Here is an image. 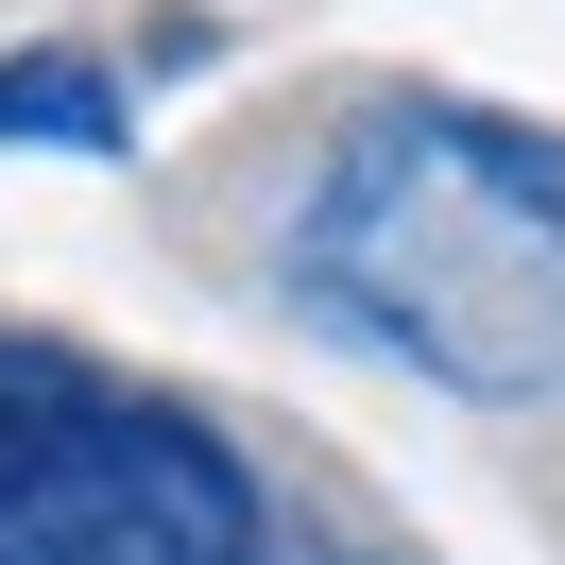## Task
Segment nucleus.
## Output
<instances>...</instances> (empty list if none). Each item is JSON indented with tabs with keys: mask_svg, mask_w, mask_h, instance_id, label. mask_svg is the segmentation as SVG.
Here are the masks:
<instances>
[{
	"mask_svg": "<svg viewBox=\"0 0 565 565\" xmlns=\"http://www.w3.org/2000/svg\"><path fill=\"white\" fill-rule=\"evenodd\" d=\"M275 275L309 326L412 360L428 394H480V412L565 394V138L394 86L291 189Z\"/></svg>",
	"mask_w": 565,
	"mask_h": 565,
	"instance_id": "f257e3e1",
	"label": "nucleus"
},
{
	"mask_svg": "<svg viewBox=\"0 0 565 565\" xmlns=\"http://www.w3.org/2000/svg\"><path fill=\"white\" fill-rule=\"evenodd\" d=\"M154 70H206V18H154L138 52H0V154H138V86Z\"/></svg>",
	"mask_w": 565,
	"mask_h": 565,
	"instance_id": "7ed1b4c3",
	"label": "nucleus"
},
{
	"mask_svg": "<svg viewBox=\"0 0 565 565\" xmlns=\"http://www.w3.org/2000/svg\"><path fill=\"white\" fill-rule=\"evenodd\" d=\"M0 565H275V514L206 412L0 326Z\"/></svg>",
	"mask_w": 565,
	"mask_h": 565,
	"instance_id": "f03ea898",
	"label": "nucleus"
}]
</instances>
